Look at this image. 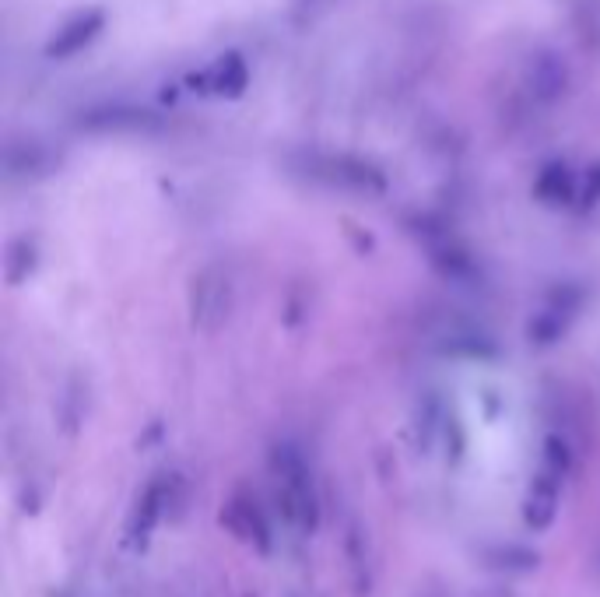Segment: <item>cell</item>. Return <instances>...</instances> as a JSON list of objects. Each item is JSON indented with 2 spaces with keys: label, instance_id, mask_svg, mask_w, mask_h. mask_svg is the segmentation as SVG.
Returning a JSON list of instances; mask_svg holds the SVG:
<instances>
[{
  "label": "cell",
  "instance_id": "obj_1",
  "mask_svg": "<svg viewBox=\"0 0 600 597\" xmlns=\"http://www.w3.org/2000/svg\"><path fill=\"white\" fill-rule=\"evenodd\" d=\"M232 303H236V285L232 274L218 264L200 267L190 281V320L200 331H218L229 324Z\"/></svg>",
  "mask_w": 600,
  "mask_h": 597
},
{
  "label": "cell",
  "instance_id": "obj_2",
  "mask_svg": "<svg viewBox=\"0 0 600 597\" xmlns=\"http://www.w3.org/2000/svg\"><path fill=\"white\" fill-rule=\"evenodd\" d=\"M316 176H323V180L334 183V187L351 190V194H362V197L386 194V176L379 173L372 162L355 159V155H327V159H320V166H316Z\"/></svg>",
  "mask_w": 600,
  "mask_h": 597
},
{
  "label": "cell",
  "instance_id": "obj_3",
  "mask_svg": "<svg viewBox=\"0 0 600 597\" xmlns=\"http://www.w3.org/2000/svg\"><path fill=\"white\" fill-rule=\"evenodd\" d=\"M523 88L534 102H558L569 88V64H565L562 53L555 50H537L530 53L527 67H523Z\"/></svg>",
  "mask_w": 600,
  "mask_h": 597
},
{
  "label": "cell",
  "instance_id": "obj_4",
  "mask_svg": "<svg viewBox=\"0 0 600 597\" xmlns=\"http://www.w3.org/2000/svg\"><path fill=\"white\" fill-rule=\"evenodd\" d=\"M193 92L211 95V99H239L250 88V64L239 53H222L200 74L190 78Z\"/></svg>",
  "mask_w": 600,
  "mask_h": 597
},
{
  "label": "cell",
  "instance_id": "obj_5",
  "mask_svg": "<svg viewBox=\"0 0 600 597\" xmlns=\"http://www.w3.org/2000/svg\"><path fill=\"white\" fill-rule=\"evenodd\" d=\"M102 29H106V15H102L99 8L78 11V15L67 18V22L60 25L57 32H53V39L46 43V57H50V60H71V57H78L85 46H92L95 39L102 36Z\"/></svg>",
  "mask_w": 600,
  "mask_h": 597
},
{
  "label": "cell",
  "instance_id": "obj_6",
  "mask_svg": "<svg viewBox=\"0 0 600 597\" xmlns=\"http://www.w3.org/2000/svg\"><path fill=\"white\" fill-rule=\"evenodd\" d=\"M534 197L544 208H565V204H572L579 197V176L572 173L569 162H548L534 180Z\"/></svg>",
  "mask_w": 600,
  "mask_h": 597
},
{
  "label": "cell",
  "instance_id": "obj_7",
  "mask_svg": "<svg viewBox=\"0 0 600 597\" xmlns=\"http://www.w3.org/2000/svg\"><path fill=\"white\" fill-rule=\"evenodd\" d=\"M579 201H583V208H597L600 204V162H593L583 180H579Z\"/></svg>",
  "mask_w": 600,
  "mask_h": 597
}]
</instances>
